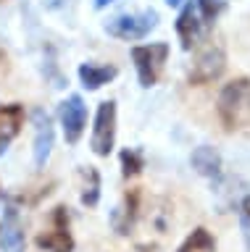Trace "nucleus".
Instances as JSON below:
<instances>
[{"label": "nucleus", "mask_w": 250, "mask_h": 252, "mask_svg": "<svg viewBox=\"0 0 250 252\" xmlns=\"http://www.w3.org/2000/svg\"><path fill=\"white\" fill-rule=\"evenodd\" d=\"M203 32H206V24H203L198 13V5L187 3L182 8V13L177 16V34H179V42H182V50L198 47V42L203 39Z\"/></svg>", "instance_id": "9"}, {"label": "nucleus", "mask_w": 250, "mask_h": 252, "mask_svg": "<svg viewBox=\"0 0 250 252\" xmlns=\"http://www.w3.org/2000/svg\"><path fill=\"white\" fill-rule=\"evenodd\" d=\"M140 200H143L140 189H129V192L124 194V200L113 208V213H111V226H113V231L119 234V236L132 234V228H135L137 218H140Z\"/></svg>", "instance_id": "10"}, {"label": "nucleus", "mask_w": 250, "mask_h": 252, "mask_svg": "<svg viewBox=\"0 0 250 252\" xmlns=\"http://www.w3.org/2000/svg\"><path fill=\"white\" fill-rule=\"evenodd\" d=\"M58 118L64 126V137L69 145H76L82 139L84 129H87V105L79 94H71L58 105Z\"/></svg>", "instance_id": "7"}, {"label": "nucleus", "mask_w": 250, "mask_h": 252, "mask_svg": "<svg viewBox=\"0 0 250 252\" xmlns=\"http://www.w3.org/2000/svg\"><path fill=\"white\" fill-rule=\"evenodd\" d=\"M79 200L84 208H98L100 202V173L92 165L79 168Z\"/></svg>", "instance_id": "15"}, {"label": "nucleus", "mask_w": 250, "mask_h": 252, "mask_svg": "<svg viewBox=\"0 0 250 252\" xmlns=\"http://www.w3.org/2000/svg\"><path fill=\"white\" fill-rule=\"evenodd\" d=\"M113 0H95V8H106V5H111Z\"/></svg>", "instance_id": "21"}, {"label": "nucleus", "mask_w": 250, "mask_h": 252, "mask_svg": "<svg viewBox=\"0 0 250 252\" xmlns=\"http://www.w3.org/2000/svg\"><path fill=\"white\" fill-rule=\"evenodd\" d=\"M190 163H192V168L198 171L200 176H206V179H211V181L221 179L224 160H221V153H218L216 147H211V145L195 147L192 155H190Z\"/></svg>", "instance_id": "12"}, {"label": "nucleus", "mask_w": 250, "mask_h": 252, "mask_svg": "<svg viewBox=\"0 0 250 252\" xmlns=\"http://www.w3.org/2000/svg\"><path fill=\"white\" fill-rule=\"evenodd\" d=\"M240 228H242V236H245V247L250 252V194L240 202Z\"/></svg>", "instance_id": "19"}, {"label": "nucleus", "mask_w": 250, "mask_h": 252, "mask_svg": "<svg viewBox=\"0 0 250 252\" xmlns=\"http://www.w3.org/2000/svg\"><path fill=\"white\" fill-rule=\"evenodd\" d=\"M8 71H11V63H8V53L0 47V82H3L5 76H8Z\"/></svg>", "instance_id": "20"}, {"label": "nucleus", "mask_w": 250, "mask_h": 252, "mask_svg": "<svg viewBox=\"0 0 250 252\" xmlns=\"http://www.w3.org/2000/svg\"><path fill=\"white\" fill-rule=\"evenodd\" d=\"M216 113L226 131H240L245 126H250V79L248 76H237L221 87Z\"/></svg>", "instance_id": "1"}, {"label": "nucleus", "mask_w": 250, "mask_h": 252, "mask_svg": "<svg viewBox=\"0 0 250 252\" xmlns=\"http://www.w3.org/2000/svg\"><path fill=\"white\" fill-rule=\"evenodd\" d=\"M27 239H24V228L19 223V210L8 205L0 223V250L3 252H24Z\"/></svg>", "instance_id": "11"}, {"label": "nucleus", "mask_w": 250, "mask_h": 252, "mask_svg": "<svg viewBox=\"0 0 250 252\" xmlns=\"http://www.w3.org/2000/svg\"><path fill=\"white\" fill-rule=\"evenodd\" d=\"M119 160H121V173H124V179L137 176V173H143V168H145V158H143V153H140V150H135V147L121 150Z\"/></svg>", "instance_id": "17"}, {"label": "nucleus", "mask_w": 250, "mask_h": 252, "mask_svg": "<svg viewBox=\"0 0 250 252\" xmlns=\"http://www.w3.org/2000/svg\"><path fill=\"white\" fill-rule=\"evenodd\" d=\"M226 68V55H224V47L221 45H214L211 42L206 50L198 53V58H195L190 74H187V82L195 84V87H203V84H211L216 82L218 76L224 74Z\"/></svg>", "instance_id": "6"}, {"label": "nucleus", "mask_w": 250, "mask_h": 252, "mask_svg": "<svg viewBox=\"0 0 250 252\" xmlns=\"http://www.w3.org/2000/svg\"><path fill=\"white\" fill-rule=\"evenodd\" d=\"M158 27V13L155 11H140V13H121L106 24V32L124 42H137L145 39L150 32Z\"/></svg>", "instance_id": "4"}, {"label": "nucleus", "mask_w": 250, "mask_h": 252, "mask_svg": "<svg viewBox=\"0 0 250 252\" xmlns=\"http://www.w3.org/2000/svg\"><path fill=\"white\" fill-rule=\"evenodd\" d=\"M50 226L37 234V247L45 252H74V236H71V220H69V208L56 205L50 210Z\"/></svg>", "instance_id": "3"}, {"label": "nucleus", "mask_w": 250, "mask_h": 252, "mask_svg": "<svg viewBox=\"0 0 250 252\" xmlns=\"http://www.w3.org/2000/svg\"><path fill=\"white\" fill-rule=\"evenodd\" d=\"M113 145H116V102L103 100L98 105V113H95L90 147L98 158H108L113 153Z\"/></svg>", "instance_id": "5"}, {"label": "nucleus", "mask_w": 250, "mask_h": 252, "mask_svg": "<svg viewBox=\"0 0 250 252\" xmlns=\"http://www.w3.org/2000/svg\"><path fill=\"white\" fill-rule=\"evenodd\" d=\"M166 3H169V5H179L182 0H166Z\"/></svg>", "instance_id": "22"}, {"label": "nucleus", "mask_w": 250, "mask_h": 252, "mask_svg": "<svg viewBox=\"0 0 250 252\" xmlns=\"http://www.w3.org/2000/svg\"><path fill=\"white\" fill-rule=\"evenodd\" d=\"M21 126H24V105L19 102L0 105V153L19 137Z\"/></svg>", "instance_id": "13"}, {"label": "nucleus", "mask_w": 250, "mask_h": 252, "mask_svg": "<svg viewBox=\"0 0 250 252\" xmlns=\"http://www.w3.org/2000/svg\"><path fill=\"white\" fill-rule=\"evenodd\" d=\"M177 252H216V239L208 228L198 226L182 244H179Z\"/></svg>", "instance_id": "16"}, {"label": "nucleus", "mask_w": 250, "mask_h": 252, "mask_svg": "<svg viewBox=\"0 0 250 252\" xmlns=\"http://www.w3.org/2000/svg\"><path fill=\"white\" fill-rule=\"evenodd\" d=\"M32 129H35V139H32L35 168H45V163H48V158H50V153H53L56 134H53L50 116L45 113L42 108H35V110H32Z\"/></svg>", "instance_id": "8"}, {"label": "nucleus", "mask_w": 250, "mask_h": 252, "mask_svg": "<svg viewBox=\"0 0 250 252\" xmlns=\"http://www.w3.org/2000/svg\"><path fill=\"white\" fill-rule=\"evenodd\" d=\"M140 252H153V250H147V247H143V250H140Z\"/></svg>", "instance_id": "23"}, {"label": "nucleus", "mask_w": 250, "mask_h": 252, "mask_svg": "<svg viewBox=\"0 0 250 252\" xmlns=\"http://www.w3.org/2000/svg\"><path fill=\"white\" fill-rule=\"evenodd\" d=\"M195 5H198V13L206 27L214 24L218 19V13L224 11V0H195Z\"/></svg>", "instance_id": "18"}, {"label": "nucleus", "mask_w": 250, "mask_h": 252, "mask_svg": "<svg viewBox=\"0 0 250 252\" xmlns=\"http://www.w3.org/2000/svg\"><path fill=\"white\" fill-rule=\"evenodd\" d=\"M0 200H3V189H0Z\"/></svg>", "instance_id": "24"}, {"label": "nucleus", "mask_w": 250, "mask_h": 252, "mask_svg": "<svg viewBox=\"0 0 250 252\" xmlns=\"http://www.w3.org/2000/svg\"><path fill=\"white\" fill-rule=\"evenodd\" d=\"M79 82L87 92H95L100 87H106L108 82H113L119 76V68L116 66H106V63H82L79 66Z\"/></svg>", "instance_id": "14"}, {"label": "nucleus", "mask_w": 250, "mask_h": 252, "mask_svg": "<svg viewBox=\"0 0 250 252\" xmlns=\"http://www.w3.org/2000/svg\"><path fill=\"white\" fill-rule=\"evenodd\" d=\"M166 58H169V45L166 42H150V45L132 47V61H135V68H137L140 87L150 90V87L158 84V79L163 74V66H166Z\"/></svg>", "instance_id": "2"}]
</instances>
